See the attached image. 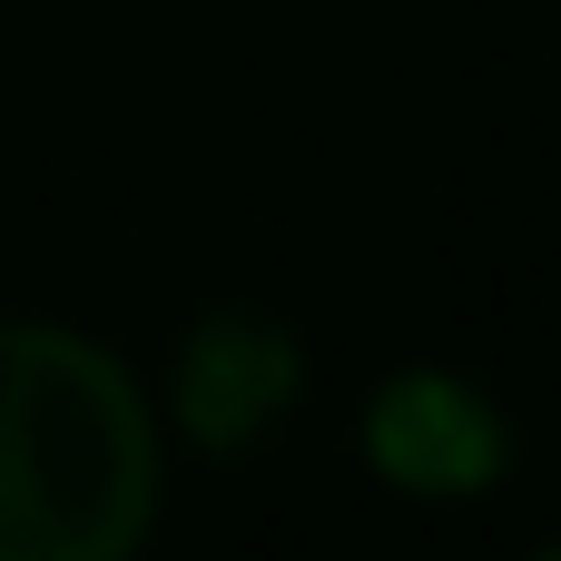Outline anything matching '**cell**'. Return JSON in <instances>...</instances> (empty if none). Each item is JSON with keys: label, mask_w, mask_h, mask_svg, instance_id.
Returning <instances> with one entry per match:
<instances>
[{"label": "cell", "mask_w": 561, "mask_h": 561, "mask_svg": "<svg viewBox=\"0 0 561 561\" xmlns=\"http://www.w3.org/2000/svg\"><path fill=\"white\" fill-rule=\"evenodd\" d=\"M158 513V424L69 325H0V561H118Z\"/></svg>", "instance_id": "1"}, {"label": "cell", "mask_w": 561, "mask_h": 561, "mask_svg": "<svg viewBox=\"0 0 561 561\" xmlns=\"http://www.w3.org/2000/svg\"><path fill=\"white\" fill-rule=\"evenodd\" d=\"M296 385H306L296 335H286L276 316L217 306V316L187 335V355H178V424H187L197 444L237 454V444H256V434L296 404Z\"/></svg>", "instance_id": "2"}, {"label": "cell", "mask_w": 561, "mask_h": 561, "mask_svg": "<svg viewBox=\"0 0 561 561\" xmlns=\"http://www.w3.org/2000/svg\"><path fill=\"white\" fill-rule=\"evenodd\" d=\"M365 454H375V473L404 483V493H473V483L503 473L513 444H503V424H493V404H483L473 385H454V375H394V385L375 394Z\"/></svg>", "instance_id": "3"}]
</instances>
